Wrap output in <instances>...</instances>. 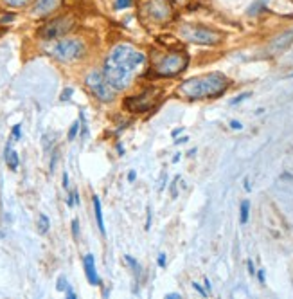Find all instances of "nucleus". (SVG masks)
Returning <instances> with one entry per match:
<instances>
[{"label": "nucleus", "instance_id": "1", "mask_svg": "<svg viewBox=\"0 0 293 299\" xmlns=\"http://www.w3.org/2000/svg\"><path fill=\"white\" fill-rule=\"evenodd\" d=\"M146 56L129 45H117L112 49L104 62V78L115 90H122L134 80L135 72L144 65Z\"/></svg>", "mask_w": 293, "mask_h": 299}, {"label": "nucleus", "instance_id": "2", "mask_svg": "<svg viewBox=\"0 0 293 299\" xmlns=\"http://www.w3.org/2000/svg\"><path fill=\"white\" fill-rule=\"evenodd\" d=\"M229 88V78L221 72H210L203 76L193 78L180 85L176 92L185 96L187 99H205V97H218Z\"/></svg>", "mask_w": 293, "mask_h": 299}, {"label": "nucleus", "instance_id": "3", "mask_svg": "<svg viewBox=\"0 0 293 299\" xmlns=\"http://www.w3.org/2000/svg\"><path fill=\"white\" fill-rule=\"evenodd\" d=\"M189 63V58L185 53H168L155 62V74L156 76L171 78L182 72Z\"/></svg>", "mask_w": 293, "mask_h": 299}, {"label": "nucleus", "instance_id": "4", "mask_svg": "<svg viewBox=\"0 0 293 299\" xmlns=\"http://www.w3.org/2000/svg\"><path fill=\"white\" fill-rule=\"evenodd\" d=\"M85 53V45L76 38L70 40H60L56 45L52 47V56L60 62H72L81 58Z\"/></svg>", "mask_w": 293, "mask_h": 299}, {"label": "nucleus", "instance_id": "5", "mask_svg": "<svg viewBox=\"0 0 293 299\" xmlns=\"http://www.w3.org/2000/svg\"><path fill=\"white\" fill-rule=\"evenodd\" d=\"M87 87L92 90V94H95V97H99L101 101H112L114 99L115 88L108 83V80L104 78L103 72L94 70L87 76Z\"/></svg>", "mask_w": 293, "mask_h": 299}, {"label": "nucleus", "instance_id": "6", "mask_svg": "<svg viewBox=\"0 0 293 299\" xmlns=\"http://www.w3.org/2000/svg\"><path fill=\"white\" fill-rule=\"evenodd\" d=\"M182 36H185L189 42L203 43V45H210V43H218L221 40V35L212 29H207L202 26H189L182 31Z\"/></svg>", "mask_w": 293, "mask_h": 299}, {"label": "nucleus", "instance_id": "7", "mask_svg": "<svg viewBox=\"0 0 293 299\" xmlns=\"http://www.w3.org/2000/svg\"><path fill=\"white\" fill-rule=\"evenodd\" d=\"M72 26H74V20L70 16H60V18H54L52 22L43 26L40 29V36L43 40H56L60 36L67 35L72 29Z\"/></svg>", "mask_w": 293, "mask_h": 299}, {"label": "nucleus", "instance_id": "8", "mask_svg": "<svg viewBox=\"0 0 293 299\" xmlns=\"http://www.w3.org/2000/svg\"><path fill=\"white\" fill-rule=\"evenodd\" d=\"M156 101V92L155 90H148L142 96H134L126 101V108L129 112H146L155 105Z\"/></svg>", "mask_w": 293, "mask_h": 299}, {"label": "nucleus", "instance_id": "9", "mask_svg": "<svg viewBox=\"0 0 293 299\" xmlns=\"http://www.w3.org/2000/svg\"><path fill=\"white\" fill-rule=\"evenodd\" d=\"M291 43H293V29H289V31H284L282 35L275 36V38L272 40L270 45H268V51H270L272 54L282 53V51L288 49Z\"/></svg>", "mask_w": 293, "mask_h": 299}, {"label": "nucleus", "instance_id": "10", "mask_svg": "<svg viewBox=\"0 0 293 299\" xmlns=\"http://www.w3.org/2000/svg\"><path fill=\"white\" fill-rule=\"evenodd\" d=\"M83 265H85V274H87L88 283L94 285V287L101 285V280H99V276H97V270H95V260L92 254H87V256L83 258Z\"/></svg>", "mask_w": 293, "mask_h": 299}, {"label": "nucleus", "instance_id": "11", "mask_svg": "<svg viewBox=\"0 0 293 299\" xmlns=\"http://www.w3.org/2000/svg\"><path fill=\"white\" fill-rule=\"evenodd\" d=\"M60 6H61V0H36L33 13H35L36 16H43V15H49V13L56 11Z\"/></svg>", "mask_w": 293, "mask_h": 299}, {"label": "nucleus", "instance_id": "12", "mask_svg": "<svg viewBox=\"0 0 293 299\" xmlns=\"http://www.w3.org/2000/svg\"><path fill=\"white\" fill-rule=\"evenodd\" d=\"M149 8H151L153 18H156V20H166L171 15V13H169L171 9H169L168 0H153L151 4H149Z\"/></svg>", "mask_w": 293, "mask_h": 299}, {"label": "nucleus", "instance_id": "13", "mask_svg": "<svg viewBox=\"0 0 293 299\" xmlns=\"http://www.w3.org/2000/svg\"><path fill=\"white\" fill-rule=\"evenodd\" d=\"M4 159H6V164L9 166V169L15 171V169L18 168V154H16L15 150H11V142H8V146H6Z\"/></svg>", "mask_w": 293, "mask_h": 299}, {"label": "nucleus", "instance_id": "14", "mask_svg": "<svg viewBox=\"0 0 293 299\" xmlns=\"http://www.w3.org/2000/svg\"><path fill=\"white\" fill-rule=\"evenodd\" d=\"M94 202V213H95V220H97V227H99L101 234H104V222H103V209H101V200L97 195H94L92 198Z\"/></svg>", "mask_w": 293, "mask_h": 299}, {"label": "nucleus", "instance_id": "15", "mask_svg": "<svg viewBox=\"0 0 293 299\" xmlns=\"http://www.w3.org/2000/svg\"><path fill=\"white\" fill-rule=\"evenodd\" d=\"M248 215H250V202H248V200H243L239 207V222L243 223V226L248 222Z\"/></svg>", "mask_w": 293, "mask_h": 299}, {"label": "nucleus", "instance_id": "16", "mask_svg": "<svg viewBox=\"0 0 293 299\" xmlns=\"http://www.w3.org/2000/svg\"><path fill=\"white\" fill-rule=\"evenodd\" d=\"M49 226H50V223H49V218H47L45 215H40V216H38V227H40V233L45 234L47 231H49Z\"/></svg>", "mask_w": 293, "mask_h": 299}, {"label": "nucleus", "instance_id": "17", "mask_svg": "<svg viewBox=\"0 0 293 299\" xmlns=\"http://www.w3.org/2000/svg\"><path fill=\"white\" fill-rule=\"evenodd\" d=\"M77 132H79V121L72 123V127H70V130H69V141H74V139H76Z\"/></svg>", "mask_w": 293, "mask_h": 299}, {"label": "nucleus", "instance_id": "18", "mask_svg": "<svg viewBox=\"0 0 293 299\" xmlns=\"http://www.w3.org/2000/svg\"><path fill=\"white\" fill-rule=\"evenodd\" d=\"M56 288L60 292H65L67 288H69V283H67V280H65V276H60L58 278V285H56Z\"/></svg>", "mask_w": 293, "mask_h": 299}, {"label": "nucleus", "instance_id": "19", "mask_svg": "<svg viewBox=\"0 0 293 299\" xmlns=\"http://www.w3.org/2000/svg\"><path fill=\"white\" fill-rule=\"evenodd\" d=\"M29 0H6V4H9L11 8H23Z\"/></svg>", "mask_w": 293, "mask_h": 299}, {"label": "nucleus", "instance_id": "20", "mask_svg": "<svg viewBox=\"0 0 293 299\" xmlns=\"http://www.w3.org/2000/svg\"><path fill=\"white\" fill-rule=\"evenodd\" d=\"M13 137L15 139L22 137V124H15V127H13Z\"/></svg>", "mask_w": 293, "mask_h": 299}, {"label": "nucleus", "instance_id": "21", "mask_svg": "<svg viewBox=\"0 0 293 299\" xmlns=\"http://www.w3.org/2000/svg\"><path fill=\"white\" fill-rule=\"evenodd\" d=\"M70 96H72V88H65L63 92H61V101L70 99Z\"/></svg>", "mask_w": 293, "mask_h": 299}, {"label": "nucleus", "instance_id": "22", "mask_svg": "<svg viewBox=\"0 0 293 299\" xmlns=\"http://www.w3.org/2000/svg\"><path fill=\"white\" fill-rule=\"evenodd\" d=\"M247 97H250V92H245V94H239V96L236 97V99L232 101V105H237V103H241V101H245Z\"/></svg>", "mask_w": 293, "mask_h": 299}, {"label": "nucleus", "instance_id": "23", "mask_svg": "<svg viewBox=\"0 0 293 299\" xmlns=\"http://www.w3.org/2000/svg\"><path fill=\"white\" fill-rule=\"evenodd\" d=\"M72 234L74 238H77V234H79V222L77 220H72Z\"/></svg>", "mask_w": 293, "mask_h": 299}, {"label": "nucleus", "instance_id": "24", "mask_svg": "<svg viewBox=\"0 0 293 299\" xmlns=\"http://www.w3.org/2000/svg\"><path fill=\"white\" fill-rule=\"evenodd\" d=\"M178 181H180V177H176L175 182L171 184V196H173V198H176V196H178V193H176V182H178Z\"/></svg>", "mask_w": 293, "mask_h": 299}, {"label": "nucleus", "instance_id": "25", "mask_svg": "<svg viewBox=\"0 0 293 299\" xmlns=\"http://www.w3.org/2000/svg\"><path fill=\"white\" fill-rule=\"evenodd\" d=\"M129 4H131V0H117V8H119V9L128 8Z\"/></svg>", "mask_w": 293, "mask_h": 299}, {"label": "nucleus", "instance_id": "26", "mask_svg": "<svg viewBox=\"0 0 293 299\" xmlns=\"http://www.w3.org/2000/svg\"><path fill=\"white\" fill-rule=\"evenodd\" d=\"M193 287H194V290L200 292V294H202V295H207V292L202 288V285H198V283H196V281H194V283H193Z\"/></svg>", "mask_w": 293, "mask_h": 299}, {"label": "nucleus", "instance_id": "27", "mask_svg": "<svg viewBox=\"0 0 293 299\" xmlns=\"http://www.w3.org/2000/svg\"><path fill=\"white\" fill-rule=\"evenodd\" d=\"M247 265H248V274H252V276H254V274H255V267H254V263H252V260H248Z\"/></svg>", "mask_w": 293, "mask_h": 299}, {"label": "nucleus", "instance_id": "28", "mask_svg": "<svg viewBox=\"0 0 293 299\" xmlns=\"http://www.w3.org/2000/svg\"><path fill=\"white\" fill-rule=\"evenodd\" d=\"M230 127H232L234 130H241V128H243V124H241L239 121H230Z\"/></svg>", "mask_w": 293, "mask_h": 299}, {"label": "nucleus", "instance_id": "29", "mask_svg": "<svg viewBox=\"0 0 293 299\" xmlns=\"http://www.w3.org/2000/svg\"><path fill=\"white\" fill-rule=\"evenodd\" d=\"M149 226H151V209L148 207V220H146V229H149Z\"/></svg>", "mask_w": 293, "mask_h": 299}, {"label": "nucleus", "instance_id": "30", "mask_svg": "<svg viewBox=\"0 0 293 299\" xmlns=\"http://www.w3.org/2000/svg\"><path fill=\"white\" fill-rule=\"evenodd\" d=\"M158 265L160 267H166V254H160L158 256Z\"/></svg>", "mask_w": 293, "mask_h": 299}, {"label": "nucleus", "instance_id": "31", "mask_svg": "<svg viewBox=\"0 0 293 299\" xmlns=\"http://www.w3.org/2000/svg\"><path fill=\"white\" fill-rule=\"evenodd\" d=\"M63 188H69V175H67V171L63 173Z\"/></svg>", "mask_w": 293, "mask_h": 299}, {"label": "nucleus", "instance_id": "32", "mask_svg": "<svg viewBox=\"0 0 293 299\" xmlns=\"http://www.w3.org/2000/svg\"><path fill=\"white\" fill-rule=\"evenodd\" d=\"M257 278H259V281H261V285H264V270H259Z\"/></svg>", "mask_w": 293, "mask_h": 299}, {"label": "nucleus", "instance_id": "33", "mask_svg": "<svg viewBox=\"0 0 293 299\" xmlns=\"http://www.w3.org/2000/svg\"><path fill=\"white\" fill-rule=\"evenodd\" d=\"M135 177H137V173H135V171H129L128 181H129V182H134V181H135Z\"/></svg>", "mask_w": 293, "mask_h": 299}, {"label": "nucleus", "instance_id": "34", "mask_svg": "<svg viewBox=\"0 0 293 299\" xmlns=\"http://www.w3.org/2000/svg\"><path fill=\"white\" fill-rule=\"evenodd\" d=\"M245 189H247V191H252V188H250V182H248V179H245Z\"/></svg>", "mask_w": 293, "mask_h": 299}, {"label": "nucleus", "instance_id": "35", "mask_svg": "<svg viewBox=\"0 0 293 299\" xmlns=\"http://www.w3.org/2000/svg\"><path fill=\"white\" fill-rule=\"evenodd\" d=\"M187 141H189V139H187V137H182V139H176V141H175V144H180V142H187Z\"/></svg>", "mask_w": 293, "mask_h": 299}, {"label": "nucleus", "instance_id": "36", "mask_svg": "<svg viewBox=\"0 0 293 299\" xmlns=\"http://www.w3.org/2000/svg\"><path fill=\"white\" fill-rule=\"evenodd\" d=\"M166 297L171 299V297H180V295H178V294H168V295H166Z\"/></svg>", "mask_w": 293, "mask_h": 299}, {"label": "nucleus", "instance_id": "37", "mask_svg": "<svg viewBox=\"0 0 293 299\" xmlns=\"http://www.w3.org/2000/svg\"><path fill=\"white\" fill-rule=\"evenodd\" d=\"M205 287H207V290H210V281L209 280H205Z\"/></svg>", "mask_w": 293, "mask_h": 299}]
</instances>
